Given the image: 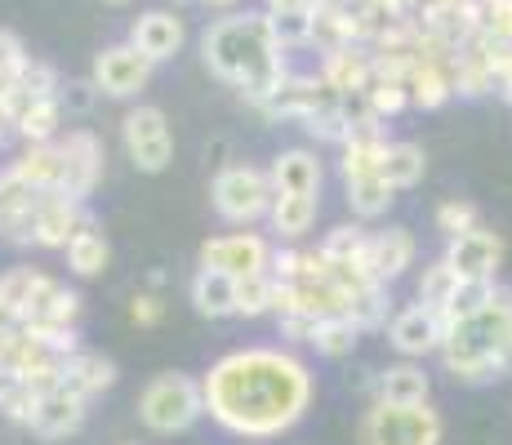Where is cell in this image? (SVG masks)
<instances>
[{
  "label": "cell",
  "mask_w": 512,
  "mask_h": 445,
  "mask_svg": "<svg viewBox=\"0 0 512 445\" xmlns=\"http://www.w3.org/2000/svg\"><path fill=\"white\" fill-rule=\"evenodd\" d=\"M152 58L139 54L130 41L107 45L103 54L94 58V89L107 98H139L147 81H152Z\"/></svg>",
  "instance_id": "cell-10"
},
{
  "label": "cell",
  "mask_w": 512,
  "mask_h": 445,
  "mask_svg": "<svg viewBox=\"0 0 512 445\" xmlns=\"http://www.w3.org/2000/svg\"><path fill=\"white\" fill-rule=\"evenodd\" d=\"M339 103V94L326 85V76H285L281 89L268 98V103H259L263 116H281V121H308L312 112H321V107Z\"/></svg>",
  "instance_id": "cell-15"
},
{
  "label": "cell",
  "mask_w": 512,
  "mask_h": 445,
  "mask_svg": "<svg viewBox=\"0 0 512 445\" xmlns=\"http://www.w3.org/2000/svg\"><path fill=\"white\" fill-rule=\"evenodd\" d=\"M112 383H116V361H107V356H98V352H85V348L67 356V365H63V388L67 392L94 401V397H103Z\"/></svg>",
  "instance_id": "cell-23"
},
{
  "label": "cell",
  "mask_w": 512,
  "mask_h": 445,
  "mask_svg": "<svg viewBox=\"0 0 512 445\" xmlns=\"http://www.w3.org/2000/svg\"><path fill=\"white\" fill-rule=\"evenodd\" d=\"M441 365L459 383H499L512 374V290L495 285L486 303L468 316L446 321Z\"/></svg>",
  "instance_id": "cell-3"
},
{
  "label": "cell",
  "mask_w": 512,
  "mask_h": 445,
  "mask_svg": "<svg viewBox=\"0 0 512 445\" xmlns=\"http://www.w3.org/2000/svg\"><path fill=\"white\" fill-rule=\"evenodd\" d=\"M5 134H9V125H5V116H0V143H5Z\"/></svg>",
  "instance_id": "cell-47"
},
{
  "label": "cell",
  "mask_w": 512,
  "mask_h": 445,
  "mask_svg": "<svg viewBox=\"0 0 512 445\" xmlns=\"http://www.w3.org/2000/svg\"><path fill=\"white\" fill-rule=\"evenodd\" d=\"M18 178H23L32 192H63V174H67V165H63V147H58V138L54 143H27L23 147V156H18L14 165H9Z\"/></svg>",
  "instance_id": "cell-20"
},
{
  "label": "cell",
  "mask_w": 512,
  "mask_h": 445,
  "mask_svg": "<svg viewBox=\"0 0 512 445\" xmlns=\"http://www.w3.org/2000/svg\"><path fill=\"white\" fill-rule=\"evenodd\" d=\"M161 316H165L161 294H134V299H130V321L139 325V330H152V325H161Z\"/></svg>",
  "instance_id": "cell-40"
},
{
  "label": "cell",
  "mask_w": 512,
  "mask_h": 445,
  "mask_svg": "<svg viewBox=\"0 0 512 445\" xmlns=\"http://www.w3.org/2000/svg\"><path fill=\"white\" fill-rule=\"evenodd\" d=\"M277 299H281V281L272 272L236 281V316H245V321H254V316H277Z\"/></svg>",
  "instance_id": "cell-28"
},
{
  "label": "cell",
  "mask_w": 512,
  "mask_h": 445,
  "mask_svg": "<svg viewBox=\"0 0 512 445\" xmlns=\"http://www.w3.org/2000/svg\"><path fill=\"white\" fill-rule=\"evenodd\" d=\"M27 63H32V58H27L23 41H18L14 32H5V27H0V89L14 85L18 76H23V67H27Z\"/></svg>",
  "instance_id": "cell-38"
},
{
  "label": "cell",
  "mask_w": 512,
  "mask_h": 445,
  "mask_svg": "<svg viewBox=\"0 0 512 445\" xmlns=\"http://www.w3.org/2000/svg\"><path fill=\"white\" fill-rule=\"evenodd\" d=\"M415 254H419V245H415V236H410V227H383V232H374V241H370L366 267L379 285H392L415 267Z\"/></svg>",
  "instance_id": "cell-17"
},
{
  "label": "cell",
  "mask_w": 512,
  "mask_h": 445,
  "mask_svg": "<svg viewBox=\"0 0 512 445\" xmlns=\"http://www.w3.org/2000/svg\"><path fill=\"white\" fill-rule=\"evenodd\" d=\"M201 58L223 85H232L245 103H268L290 76L285 49L272 36L268 14H228L205 27Z\"/></svg>",
  "instance_id": "cell-2"
},
{
  "label": "cell",
  "mask_w": 512,
  "mask_h": 445,
  "mask_svg": "<svg viewBox=\"0 0 512 445\" xmlns=\"http://www.w3.org/2000/svg\"><path fill=\"white\" fill-rule=\"evenodd\" d=\"M205 414L228 437L241 441H277L303 423L317 397L312 365L294 348L250 343L214 356L201 374Z\"/></svg>",
  "instance_id": "cell-1"
},
{
  "label": "cell",
  "mask_w": 512,
  "mask_h": 445,
  "mask_svg": "<svg viewBox=\"0 0 512 445\" xmlns=\"http://www.w3.org/2000/svg\"><path fill=\"white\" fill-rule=\"evenodd\" d=\"M58 147H63V196H72V201H90L94 187L103 183V143L90 134V130H67L58 134Z\"/></svg>",
  "instance_id": "cell-12"
},
{
  "label": "cell",
  "mask_w": 512,
  "mask_h": 445,
  "mask_svg": "<svg viewBox=\"0 0 512 445\" xmlns=\"http://www.w3.org/2000/svg\"><path fill=\"white\" fill-rule=\"evenodd\" d=\"M85 414H90V401L58 383V388H45L41 397H36V410H32V419H27V428L45 441H63L85 428Z\"/></svg>",
  "instance_id": "cell-14"
},
{
  "label": "cell",
  "mask_w": 512,
  "mask_h": 445,
  "mask_svg": "<svg viewBox=\"0 0 512 445\" xmlns=\"http://www.w3.org/2000/svg\"><path fill=\"white\" fill-rule=\"evenodd\" d=\"M428 397H432V379L423 374V365H415V361L388 365V370L374 374V401H388V405H423Z\"/></svg>",
  "instance_id": "cell-22"
},
{
  "label": "cell",
  "mask_w": 512,
  "mask_h": 445,
  "mask_svg": "<svg viewBox=\"0 0 512 445\" xmlns=\"http://www.w3.org/2000/svg\"><path fill=\"white\" fill-rule=\"evenodd\" d=\"M472 227H481V223H477V205H468V201H446V205H437V232L446 236V241H455V236L472 232Z\"/></svg>",
  "instance_id": "cell-37"
},
{
  "label": "cell",
  "mask_w": 512,
  "mask_h": 445,
  "mask_svg": "<svg viewBox=\"0 0 512 445\" xmlns=\"http://www.w3.org/2000/svg\"><path fill=\"white\" fill-rule=\"evenodd\" d=\"M455 58H423L406 72V94L410 107H423V112H437L455 98V72H450Z\"/></svg>",
  "instance_id": "cell-19"
},
{
  "label": "cell",
  "mask_w": 512,
  "mask_h": 445,
  "mask_svg": "<svg viewBox=\"0 0 512 445\" xmlns=\"http://www.w3.org/2000/svg\"><path fill=\"white\" fill-rule=\"evenodd\" d=\"M103 5H134V0H103Z\"/></svg>",
  "instance_id": "cell-48"
},
{
  "label": "cell",
  "mask_w": 512,
  "mask_h": 445,
  "mask_svg": "<svg viewBox=\"0 0 512 445\" xmlns=\"http://www.w3.org/2000/svg\"><path fill=\"white\" fill-rule=\"evenodd\" d=\"M388 343L406 361H423V356L441 352L446 343V312L428 308V303H410L388 321Z\"/></svg>",
  "instance_id": "cell-11"
},
{
  "label": "cell",
  "mask_w": 512,
  "mask_h": 445,
  "mask_svg": "<svg viewBox=\"0 0 512 445\" xmlns=\"http://www.w3.org/2000/svg\"><path fill=\"white\" fill-rule=\"evenodd\" d=\"M459 285H464V276H459V272H455V267H450L446 259L428 263V267H423V276H419V303H428V308L446 312L450 303H455Z\"/></svg>",
  "instance_id": "cell-31"
},
{
  "label": "cell",
  "mask_w": 512,
  "mask_h": 445,
  "mask_svg": "<svg viewBox=\"0 0 512 445\" xmlns=\"http://www.w3.org/2000/svg\"><path fill=\"white\" fill-rule=\"evenodd\" d=\"M423 5H459V0H423Z\"/></svg>",
  "instance_id": "cell-46"
},
{
  "label": "cell",
  "mask_w": 512,
  "mask_h": 445,
  "mask_svg": "<svg viewBox=\"0 0 512 445\" xmlns=\"http://www.w3.org/2000/svg\"><path fill=\"white\" fill-rule=\"evenodd\" d=\"M446 423L423 405H388V401H370L366 414L357 423V445H441Z\"/></svg>",
  "instance_id": "cell-5"
},
{
  "label": "cell",
  "mask_w": 512,
  "mask_h": 445,
  "mask_svg": "<svg viewBox=\"0 0 512 445\" xmlns=\"http://www.w3.org/2000/svg\"><path fill=\"white\" fill-rule=\"evenodd\" d=\"M23 143H54L63 134V98H41L14 130Z\"/></svg>",
  "instance_id": "cell-32"
},
{
  "label": "cell",
  "mask_w": 512,
  "mask_h": 445,
  "mask_svg": "<svg viewBox=\"0 0 512 445\" xmlns=\"http://www.w3.org/2000/svg\"><path fill=\"white\" fill-rule=\"evenodd\" d=\"M357 339H361V325L352 321V316H330V321L317 325L312 348H317L321 356H330V361H343V356L357 352Z\"/></svg>",
  "instance_id": "cell-33"
},
{
  "label": "cell",
  "mask_w": 512,
  "mask_h": 445,
  "mask_svg": "<svg viewBox=\"0 0 512 445\" xmlns=\"http://www.w3.org/2000/svg\"><path fill=\"white\" fill-rule=\"evenodd\" d=\"M18 392H23V379H18V374H14V370H9V365H5V361H0V410H5V405H9V401H14V397H18Z\"/></svg>",
  "instance_id": "cell-41"
},
{
  "label": "cell",
  "mask_w": 512,
  "mask_h": 445,
  "mask_svg": "<svg viewBox=\"0 0 512 445\" xmlns=\"http://www.w3.org/2000/svg\"><path fill=\"white\" fill-rule=\"evenodd\" d=\"M14 330H23V316H18L14 303L0 294V334H14Z\"/></svg>",
  "instance_id": "cell-43"
},
{
  "label": "cell",
  "mask_w": 512,
  "mask_h": 445,
  "mask_svg": "<svg viewBox=\"0 0 512 445\" xmlns=\"http://www.w3.org/2000/svg\"><path fill=\"white\" fill-rule=\"evenodd\" d=\"M423 174H428V156H423L419 143H392L388 147V156H383V178H388L397 192L423 183Z\"/></svg>",
  "instance_id": "cell-30"
},
{
  "label": "cell",
  "mask_w": 512,
  "mask_h": 445,
  "mask_svg": "<svg viewBox=\"0 0 512 445\" xmlns=\"http://www.w3.org/2000/svg\"><path fill=\"white\" fill-rule=\"evenodd\" d=\"M299 125L312 138L334 143V147H343V143H348V134H352V121H348V112H343V98H339V103H330V107H321V112H312L308 121H299Z\"/></svg>",
  "instance_id": "cell-34"
},
{
  "label": "cell",
  "mask_w": 512,
  "mask_h": 445,
  "mask_svg": "<svg viewBox=\"0 0 512 445\" xmlns=\"http://www.w3.org/2000/svg\"><path fill=\"white\" fill-rule=\"evenodd\" d=\"M272 259H277V250H272L268 236L223 232V236H210V241L201 245L196 267H210V272H223V276H232V281H245V276L272 272Z\"/></svg>",
  "instance_id": "cell-7"
},
{
  "label": "cell",
  "mask_w": 512,
  "mask_h": 445,
  "mask_svg": "<svg viewBox=\"0 0 512 445\" xmlns=\"http://www.w3.org/2000/svg\"><path fill=\"white\" fill-rule=\"evenodd\" d=\"M210 201L214 214L232 227H250L272 214V201H277V187H272V174L259 170V165H228V170L214 174L210 183Z\"/></svg>",
  "instance_id": "cell-6"
},
{
  "label": "cell",
  "mask_w": 512,
  "mask_h": 445,
  "mask_svg": "<svg viewBox=\"0 0 512 445\" xmlns=\"http://www.w3.org/2000/svg\"><path fill=\"white\" fill-rule=\"evenodd\" d=\"M268 174L277 196H321V183H326V170H321L317 152H308V147H285L268 165Z\"/></svg>",
  "instance_id": "cell-18"
},
{
  "label": "cell",
  "mask_w": 512,
  "mask_h": 445,
  "mask_svg": "<svg viewBox=\"0 0 512 445\" xmlns=\"http://www.w3.org/2000/svg\"><path fill=\"white\" fill-rule=\"evenodd\" d=\"M139 419H143L147 432H156V437H179V432L196 428V423L205 419L201 379L179 374V370L152 374L139 392Z\"/></svg>",
  "instance_id": "cell-4"
},
{
  "label": "cell",
  "mask_w": 512,
  "mask_h": 445,
  "mask_svg": "<svg viewBox=\"0 0 512 445\" xmlns=\"http://www.w3.org/2000/svg\"><path fill=\"white\" fill-rule=\"evenodd\" d=\"M499 98L512 103V45H504V54H499Z\"/></svg>",
  "instance_id": "cell-42"
},
{
  "label": "cell",
  "mask_w": 512,
  "mask_h": 445,
  "mask_svg": "<svg viewBox=\"0 0 512 445\" xmlns=\"http://www.w3.org/2000/svg\"><path fill=\"white\" fill-rule=\"evenodd\" d=\"M187 294H192V308L201 312V316H210V321L236 316V281H232V276L210 272V267H196Z\"/></svg>",
  "instance_id": "cell-24"
},
{
  "label": "cell",
  "mask_w": 512,
  "mask_h": 445,
  "mask_svg": "<svg viewBox=\"0 0 512 445\" xmlns=\"http://www.w3.org/2000/svg\"><path fill=\"white\" fill-rule=\"evenodd\" d=\"M183 41H187V27H183L179 14H170V9H147L139 23L130 27V45L152 58V63H170V58L183 49Z\"/></svg>",
  "instance_id": "cell-16"
},
{
  "label": "cell",
  "mask_w": 512,
  "mask_h": 445,
  "mask_svg": "<svg viewBox=\"0 0 512 445\" xmlns=\"http://www.w3.org/2000/svg\"><path fill=\"white\" fill-rule=\"evenodd\" d=\"M343 187H348V210L357 214L361 223L383 219V214L392 210V201H397V187H392L383 174H374V178H357V183H343Z\"/></svg>",
  "instance_id": "cell-26"
},
{
  "label": "cell",
  "mask_w": 512,
  "mask_h": 445,
  "mask_svg": "<svg viewBox=\"0 0 512 445\" xmlns=\"http://www.w3.org/2000/svg\"><path fill=\"white\" fill-rule=\"evenodd\" d=\"M374 72V54L366 45H348V49H334V54L321 58V76L339 98L352 94H366V81Z\"/></svg>",
  "instance_id": "cell-21"
},
{
  "label": "cell",
  "mask_w": 512,
  "mask_h": 445,
  "mask_svg": "<svg viewBox=\"0 0 512 445\" xmlns=\"http://www.w3.org/2000/svg\"><path fill=\"white\" fill-rule=\"evenodd\" d=\"M121 138H125V156L134 161V170L143 174H165L174 161V134L165 121L161 107H134L121 121Z\"/></svg>",
  "instance_id": "cell-8"
},
{
  "label": "cell",
  "mask_w": 512,
  "mask_h": 445,
  "mask_svg": "<svg viewBox=\"0 0 512 445\" xmlns=\"http://www.w3.org/2000/svg\"><path fill=\"white\" fill-rule=\"evenodd\" d=\"M477 36L512 45V0H477Z\"/></svg>",
  "instance_id": "cell-35"
},
{
  "label": "cell",
  "mask_w": 512,
  "mask_h": 445,
  "mask_svg": "<svg viewBox=\"0 0 512 445\" xmlns=\"http://www.w3.org/2000/svg\"><path fill=\"white\" fill-rule=\"evenodd\" d=\"M268 23H272V36H277L281 49L312 45V9L308 14H268Z\"/></svg>",
  "instance_id": "cell-36"
},
{
  "label": "cell",
  "mask_w": 512,
  "mask_h": 445,
  "mask_svg": "<svg viewBox=\"0 0 512 445\" xmlns=\"http://www.w3.org/2000/svg\"><path fill=\"white\" fill-rule=\"evenodd\" d=\"M277 325H281V339H290V343H312L317 339V316H303V312H281L277 316Z\"/></svg>",
  "instance_id": "cell-39"
},
{
  "label": "cell",
  "mask_w": 512,
  "mask_h": 445,
  "mask_svg": "<svg viewBox=\"0 0 512 445\" xmlns=\"http://www.w3.org/2000/svg\"><path fill=\"white\" fill-rule=\"evenodd\" d=\"M107 263H112V245H107V236L98 232V223H90L81 236H76L72 245H67V267H72L76 276H103Z\"/></svg>",
  "instance_id": "cell-27"
},
{
  "label": "cell",
  "mask_w": 512,
  "mask_h": 445,
  "mask_svg": "<svg viewBox=\"0 0 512 445\" xmlns=\"http://www.w3.org/2000/svg\"><path fill=\"white\" fill-rule=\"evenodd\" d=\"M0 236H5V232H0Z\"/></svg>",
  "instance_id": "cell-50"
},
{
  "label": "cell",
  "mask_w": 512,
  "mask_h": 445,
  "mask_svg": "<svg viewBox=\"0 0 512 445\" xmlns=\"http://www.w3.org/2000/svg\"><path fill=\"white\" fill-rule=\"evenodd\" d=\"M450 267H455L464 281H495L499 263H504V241H499L490 227H472V232L446 241V254H441Z\"/></svg>",
  "instance_id": "cell-13"
},
{
  "label": "cell",
  "mask_w": 512,
  "mask_h": 445,
  "mask_svg": "<svg viewBox=\"0 0 512 445\" xmlns=\"http://www.w3.org/2000/svg\"><path fill=\"white\" fill-rule=\"evenodd\" d=\"M201 5H210V9H232L236 0H201Z\"/></svg>",
  "instance_id": "cell-45"
},
{
  "label": "cell",
  "mask_w": 512,
  "mask_h": 445,
  "mask_svg": "<svg viewBox=\"0 0 512 445\" xmlns=\"http://www.w3.org/2000/svg\"><path fill=\"white\" fill-rule=\"evenodd\" d=\"M321 214V196H277L268 214V227L281 236V241H303V236L317 227Z\"/></svg>",
  "instance_id": "cell-25"
},
{
  "label": "cell",
  "mask_w": 512,
  "mask_h": 445,
  "mask_svg": "<svg viewBox=\"0 0 512 445\" xmlns=\"http://www.w3.org/2000/svg\"><path fill=\"white\" fill-rule=\"evenodd\" d=\"M370 241H374V232H366L361 223H343V227H334L326 241H321V254H326L330 263L366 267L370 263ZM366 272H370V267H366Z\"/></svg>",
  "instance_id": "cell-29"
},
{
  "label": "cell",
  "mask_w": 512,
  "mask_h": 445,
  "mask_svg": "<svg viewBox=\"0 0 512 445\" xmlns=\"http://www.w3.org/2000/svg\"><path fill=\"white\" fill-rule=\"evenodd\" d=\"M312 0H268V9L263 14H308Z\"/></svg>",
  "instance_id": "cell-44"
},
{
  "label": "cell",
  "mask_w": 512,
  "mask_h": 445,
  "mask_svg": "<svg viewBox=\"0 0 512 445\" xmlns=\"http://www.w3.org/2000/svg\"><path fill=\"white\" fill-rule=\"evenodd\" d=\"M94 219L81 201L63 192H45L32 210V227H27V245H41V250H67L76 236L85 232Z\"/></svg>",
  "instance_id": "cell-9"
},
{
  "label": "cell",
  "mask_w": 512,
  "mask_h": 445,
  "mask_svg": "<svg viewBox=\"0 0 512 445\" xmlns=\"http://www.w3.org/2000/svg\"><path fill=\"white\" fill-rule=\"evenodd\" d=\"M179 5H187V0H179Z\"/></svg>",
  "instance_id": "cell-49"
}]
</instances>
